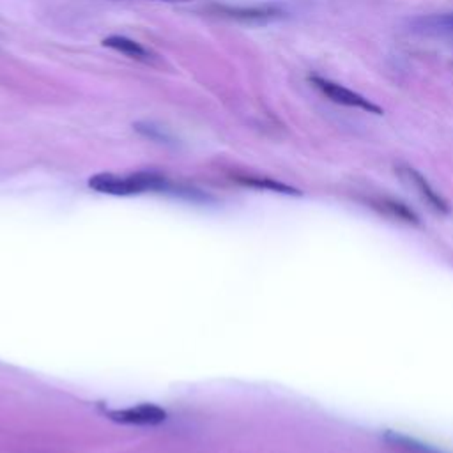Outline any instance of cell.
Instances as JSON below:
<instances>
[{
  "label": "cell",
  "mask_w": 453,
  "mask_h": 453,
  "mask_svg": "<svg viewBox=\"0 0 453 453\" xmlns=\"http://www.w3.org/2000/svg\"><path fill=\"white\" fill-rule=\"evenodd\" d=\"M88 186L97 193L106 195H136L143 191H159L168 189V180L156 172H134L127 175L117 173H96L88 179Z\"/></svg>",
  "instance_id": "6da1fadb"
},
{
  "label": "cell",
  "mask_w": 453,
  "mask_h": 453,
  "mask_svg": "<svg viewBox=\"0 0 453 453\" xmlns=\"http://www.w3.org/2000/svg\"><path fill=\"white\" fill-rule=\"evenodd\" d=\"M157 2H189V0H157Z\"/></svg>",
  "instance_id": "30bf717a"
},
{
  "label": "cell",
  "mask_w": 453,
  "mask_h": 453,
  "mask_svg": "<svg viewBox=\"0 0 453 453\" xmlns=\"http://www.w3.org/2000/svg\"><path fill=\"white\" fill-rule=\"evenodd\" d=\"M108 416L113 421L126 425H159L166 419V412L154 403H140L127 409L110 411Z\"/></svg>",
  "instance_id": "277c9868"
},
{
  "label": "cell",
  "mask_w": 453,
  "mask_h": 453,
  "mask_svg": "<svg viewBox=\"0 0 453 453\" xmlns=\"http://www.w3.org/2000/svg\"><path fill=\"white\" fill-rule=\"evenodd\" d=\"M308 81L311 83L313 88H317L326 99H329L334 104L347 106V108H357V110L372 113V115H384V110L377 103L370 101L368 97H365L363 94H359L349 87H343L342 83H336V81L319 76V74H311L308 78Z\"/></svg>",
  "instance_id": "7a4b0ae2"
},
{
  "label": "cell",
  "mask_w": 453,
  "mask_h": 453,
  "mask_svg": "<svg viewBox=\"0 0 453 453\" xmlns=\"http://www.w3.org/2000/svg\"><path fill=\"white\" fill-rule=\"evenodd\" d=\"M409 27H411V30H414V32L451 34V32H453V12L416 16V18L409 19Z\"/></svg>",
  "instance_id": "8992f818"
},
{
  "label": "cell",
  "mask_w": 453,
  "mask_h": 453,
  "mask_svg": "<svg viewBox=\"0 0 453 453\" xmlns=\"http://www.w3.org/2000/svg\"><path fill=\"white\" fill-rule=\"evenodd\" d=\"M218 12L228 18H235L241 21H257V23H265V21H274L285 18V9L280 5H251V7H232V5H216Z\"/></svg>",
  "instance_id": "5b68a950"
},
{
  "label": "cell",
  "mask_w": 453,
  "mask_h": 453,
  "mask_svg": "<svg viewBox=\"0 0 453 453\" xmlns=\"http://www.w3.org/2000/svg\"><path fill=\"white\" fill-rule=\"evenodd\" d=\"M384 439L393 448H398L405 453H442V451H439V449H435L428 444H423V442H419L412 437H407V435H402V434H396V432H391V430H388L384 434Z\"/></svg>",
  "instance_id": "ba28073f"
},
{
  "label": "cell",
  "mask_w": 453,
  "mask_h": 453,
  "mask_svg": "<svg viewBox=\"0 0 453 453\" xmlns=\"http://www.w3.org/2000/svg\"><path fill=\"white\" fill-rule=\"evenodd\" d=\"M398 173H400V177H402L409 186H412V188L418 191V195H419V196L428 203V207H432L435 212H439V214H448V212L451 211L448 200H446L439 191H435L434 186H432L416 168H412V166H398Z\"/></svg>",
  "instance_id": "3957f363"
},
{
  "label": "cell",
  "mask_w": 453,
  "mask_h": 453,
  "mask_svg": "<svg viewBox=\"0 0 453 453\" xmlns=\"http://www.w3.org/2000/svg\"><path fill=\"white\" fill-rule=\"evenodd\" d=\"M241 184L244 186H251V188H260V189H269V191H276V193H283V195H301L299 189L274 180V179H267V177H255V175H239L235 177Z\"/></svg>",
  "instance_id": "9c48e42d"
},
{
  "label": "cell",
  "mask_w": 453,
  "mask_h": 453,
  "mask_svg": "<svg viewBox=\"0 0 453 453\" xmlns=\"http://www.w3.org/2000/svg\"><path fill=\"white\" fill-rule=\"evenodd\" d=\"M103 46L111 48L115 51H120L124 55H127L129 58L140 60V62H152L154 55L143 48L140 42L126 37V35H108L103 39Z\"/></svg>",
  "instance_id": "52a82bcc"
}]
</instances>
